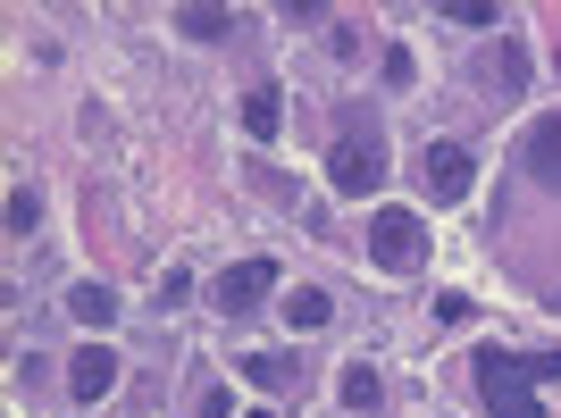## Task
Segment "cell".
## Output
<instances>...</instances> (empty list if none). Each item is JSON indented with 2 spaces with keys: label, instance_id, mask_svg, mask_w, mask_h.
I'll return each mask as SVG.
<instances>
[{
  "label": "cell",
  "instance_id": "13",
  "mask_svg": "<svg viewBox=\"0 0 561 418\" xmlns=\"http://www.w3.org/2000/svg\"><path fill=\"white\" fill-rule=\"evenodd\" d=\"M335 394H344V410H377V369H344Z\"/></svg>",
  "mask_w": 561,
  "mask_h": 418
},
{
  "label": "cell",
  "instance_id": "14",
  "mask_svg": "<svg viewBox=\"0 0 561 418\" xmlns=\"http://www.w3.org/2000/svg\"><path fill=\"white\" fill-rule=\"evenodd\" d=\"M34 227H43V201H34V193H9V234H34Z\"/></svg>",
  "mask_w": 561,
  "mask_h": 418
},
{
  "label": "cell",
  "instance_id": "19",
  "mask_svg": "<svg viewBox=\"0 0 561 418\" xmlns=\"http://www.w3.org/2000/svg\"><path fill=\"white\" fill-rule=\"evenodd\" d=\"M553 310H561V293H553Z\"/></svg>",
  "mask_w": 561,
  "mask_h": 418
},
{
  "label": "cell",
  "instance_id": "2",
  "mask_svg": "<svg viewBox=\"0 0 561 418\" xmlns=\"http://www.w3.org/2000/svg\"><path fill=\"white\" fill-rule=\"evenodd\" d=\"M328 185L344 193V201H369L377 185H386V135H377V117L352 109L344 126H335V151H328Z\"/></svg>",
  "mask_w": 561,
  "mask_h": 418
},
{
  "label": "cell",
  "instance_id": "6",
  "mask_svg": "<svg viewBox=\"0 0 561 418\" xmlns=\"http://www.w3.org/2000/svg\"><path fill=\"white\" fill-rule=\"evenodd\" d=\"M110 385H117V351H110V344H84V351L68 360V394H76V402H101Z\"/></svg>",
  "mask_w": 561,
  "mask_h": 418
},
{
  "label": "cell",
  "instance_id": "9",
  "mask_svg": "<svg viewBox=\"0 0 561 418\" xmlns=\"http://www.w3.org/2000/svg\"><path fill=\"white\" fill-rule=\"evenodd\" d=\"M277 310H285V326H294V335H310V326H328V318H335V302L319 293V285H294Z\"/></svg>",
  "mask_w": 561,
  "mask_h": 418
},
{
  "label": "cell",
  "instance_id": "7",
  "mask_svg": "<svg viewBox=\"0 0 561 418\" xmlns=\"http://www.w3.org/2000/svg\"><path fill=\"white\" fill-rule=\"evenodd\" d=\"M234 369L252 376L260 394H294V385H302V369H294V360H285V351H243V360H234Z\"/></svg>",
  "mask_w": 561,
  "mask_h": 418
},
{
  "label": "cell",
  "instance_id": "4",
  "mask_svg": "<svg viewBox=\"0 0 561 418\" xmlns=\"http://www.w3.org/2000/svg\"><path fill=\"white\" fill-rule=\"evenodd\" d=\"M268 293H277V259H234L227 277L210 285V302L227 310V318H243V310H260V302H268Z\"/></svg>",
  "mask_w": 561,
  "mask_h": 418
},
{
  "label": "cell",
  "instance_id": "17",
  "mask_svg": "<svg viewBox=\"0 0 561 418\" xmlns=\"http://www.w3.org/2000/svg\"><path fill=\"white\" fill-rule=\"evenodd\" d=\"M202 418H227V394H202Z\"/></svg>",
  "mask_w": 561,
  "mask_h": 418
},
{
  "label": "cell",
  "instance_id": "5",
  "mask_svg": "<svg viewBox=\"0 0 561 418\" xmlns=\"http://www.w3.org/2000/svg\"><path fill=\"white\" fill-rule=\"evenodd\" d=\"M420 176H427L436 201H461V193H469V151H461V142H427V151H420Z\"/></svg>",
  "mask_w": 561,
  "mask_h": 418
},
{
  "label": "cell",
  "instance_id": "16",
  "mask_svg": "<svg viewBox=\"0 0 561 418\" xmlns=\"http://www.w3.org/2000/svg\"><path fill=\"white\" fill-rule=\"evenodd\" d=\"M469 318V293H436V326H461Z\"/></svg>",
  "mask_w": 561,
  "mask_h": 418
},
{
  "label": "cell",
  "instance_id": "18",
  "mask_svg": "<svg viewBox=\"0 0 561 418\" xmlns=\"http://www.w3.org/2000/svg\"><path fill=\"white\" fill-rule=\"evenodd\" d=\"M252 418H268V410H252Z\"/></svg>",
  "mask_w": 561,
  "mask_h": 418
},
{
  "label": "cell",
  "instance_id": "8",
  "mask_svg": "<svg viewBox=\"0 0 561 418\" xmlns=\"http://www.w3.org/2000/svg\"><path fill=\"white\" fill-rule=\"evenodd\" d=\"M277 126H285V93H277V84H252V93H243V135L268 142Z\"/></svg>",
  "mask_w": 561,
  "mask_h": 418
},
{
  "label": "cell",
  "instance_id": "15",
  "mask_svg": "<svg viewBox=\"0 0 561 418\" xmlns=\"http://www.w3.org/2000/svg\"><path fill=\"white\" fill-rule=\"evenodd\" d=\"M445 18H461V25H494L503 9H494V0H445Z\"/></svg>",
  "mask_w": 561,
  "mask_h": 418
},
{
  "label": "cell",
  "instance_id": "10",
  "mask_svg": "<svg viewBox=\"0 0 561 418\" xmlns=\"http://www.w3.org/2000/svg\"><path fill=\"white\" fill-rule=\"evenodd\" d=\"M528 167H537L545 185H561V109L537 117V135H528Z\"/></svg>",
  "mask_w": 561,
  "mask_h": 418
},
{
  "label": "cell",
  "instance_id": "1",
  "mask_svg": "<svg viewBox=\"0 0 561 418\" xmlns=\"http://www.w3.org/2000/svg\"><path fill=\"white\" fill-rule=\"evenodd\" d=\"M553 376H561V351H503V344L478 351V394L494 418H545L537 385H553Z\"/></svg>",
  "mask_w": 561,
  "mask_h": 418
},
{
  "label": "cell",
  "instance_id": "12",
  "mask_svg": "<svg viewBox=\"0 0 561 418\" xmlns=\"http://www.w3.org/2000/svg\"><path fill=\"white\" fill-rule=\"evenodd\" d=\"M176 25H185L193 43H218V34H234V18H227V9H176Z\"/></svg>",
  "mask_w": 561,
  "mask_h": 418
},
{
  "label": "cell",
  "instance_id": "11",
  "mask_svg": "<svg viewBox=\"0 0 561 418\" xmlns=\"http://www.w3.org/2000/svg\"><path fill=\"white\" fill-rule=\"evenodd\" d=\"M68 318H76V326H93V335H101V326L117 318V293H110V285H76V293H68Z\"/></svg>",
  "mask_w": 561,
  "mask_h": 418
},
{
  "label": "cell",
  "instance_id": "3",
  "mask_svg": "<svg viewBox=\"0 0 561 418\" xmlns=\"http://www.w3.org/2000/svg\"><path fill=\"white\" fill-rule=\"evenodd\" d=\"M369 259L386 268V277H411L427 259V227H420V209H377L369 218Z\"/></svg>",
  "mask_w": 561,
  "mask_h": 418
}]
</instances>
